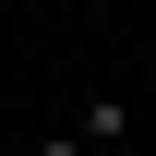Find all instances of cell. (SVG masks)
Returning <instances> with one entry per match:
<instances>
[{"label": "cell", "mask_w": 156, "mask_h": 156, "mask_svg": "<svg viewBox=\"0 0 156 156\" xmlns=\"http://www.w3.org/2000/svg\"><path fill=\"white\" fill-rule=\"evenodd\" d=\"M36 156H84V132H48V144H36Z\"/></svg>", "instance_id": "1"}]
</instances>
